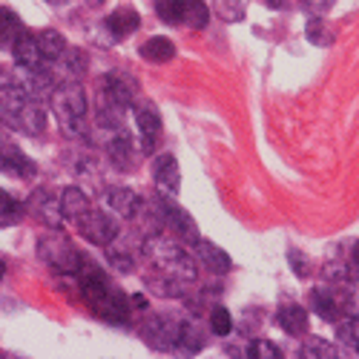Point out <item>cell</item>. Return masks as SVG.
<instances>
[{"label":"cell","mask_w":359,"mask_h":359,"mask_svg":"<svg viewBox=\"0 0 359 359\" xmlns=\"http://www.w3.org/2000/svg\"><path fill=\"white\" fill-rule=\"evenodd\" d=\"M0 170L4 172H12L15 178H32L38 170H35V161L23 156L20 149L6 141V138H0Z\"/></svg>","instance_id":"obj_13"},{"label":"cell","mask_w":359,"mask_h":359,"mask_svg":"<svg viewBox=\"0 0 359 359\" xmlns=\"http://www.w3.org/2000/svg\"><path fill=\"white\" fill-rule=\"evenodd\" d=\"M26 213L35 222L46 224V227H61L64 224V213H61V196L52 190H35L26 201Z\"/></svg>","instance_id":"obj_9"},{"label":"cell","mask_w":359,"mask_h":359,"mask_svg":"<svg viewBox=\"0 0 359 359\" xmlns=\"http://www.w3.org/2000/svg\"><path fill=\"white\" fill-rule=\"evenodd\" d=\"M43 262L52 267L55 273H61V276H78V271L83 267V256L75 250V245L69 242L67 236L61 233H52V236H43L41 238V245H38Z\"/></svg>","instance_id":"obj_3"},{"label":"cell","mask_w":359,"mask_h":359,"mask_svg":"<svg viewBox=\"0 0 359 359\" xmlns=\"http://www.w3.org/2000/svg\"><path fill=\"white\" fill-rule=\"evenodd\" d=\"M276 322L282 325V331H285V334L299 337V334H305V331H308V311H305L302 305L287 302V305H282V308L276 311Z\"/></svg>","instance_id":"obj_17"},{"label":"cell","mask_w":359,"mask_h":359,"mask_svg":"<svg viewBox=\"0 0 359 359\" xmlns=\"http://www.w3.org/2000/svg\"><path fill=\"white\" fill-rule=\"evenodd\" d=\"M290 267H293V273H299V276L308 273V264H305V256L302 253H290Z\"/></svg>","instance_id":"obj_31"},{"label":"cell","mask_w":359,"mask_h":359,"mask_svg":"<svg viewBox=\"0 0 359 359\" xmlns=\"http://www.w3.org/2000/svg\"><path fill=\"white\" fill-rule=\"evenodd\" d=\"M210 4L224 23H238L248 15V0H210Z\"/></svg>","instance_id":"obj_26"},{"label":"cell","mask_w":359,"mask_h":359,"mask_svg":"<svg viewBox=\"0 0 359 359\" xmlns=\"http://www.w3.org/2000/svg\"><path fill=\"white\" fill-rule=\"evenodd\" d=\"M141 57H144V61H149V64H167V61H172V57H175V43L170 38L156 35V38H149L141 46Z\"/></svg>","instance_id":"obj_20"},{"label":"cell","mask_w":359,"mask_h":359,"mask_svg":"<svg viewBox=\"0 0 359 359\" xmlns=\"http://www.w3.org/2000/svg\"><path fill=\"white\" fill-rule=\"evenodd\" d=\"M12 52H15V67H20V69H43V67H49L46 61H43V55H41V49H38V38H35V32H23L18 35V41H15V46H12Z\"/></svg>","instance_id":"obj_12"},{"label":"cell","mask_w":359,"mask_h":359,"mask_svg":"<svg viewBox=\"0 0 359 359\" xmlns=\"http://www.w3.org/2000/svg\"><path fill=\"white\" fill-rule=\"evenodd\" d=\"M210 331L216 334V337H230V331H233V316H230V311L227 308H213L210 311Z\"/></svg>","instance_id":"obj_28"},{"label":"cell","mask_w":359,"mask_h":359,"mask_svg":"<svg viewBox=\"0 0 359 359\" xmlns=\"http://www.w3.org/2000/svg\"><path fill=\"white\" fill-rule=\"evenodd\" d=\"M75 227H78V233L86 238L89 245H95V248H107L112 238L121 233V227H118V219L112 216V213H101V210H89L75 222Z\"/></svg>","instance_id":"obj_6"},{"label":"cell","mask_w":359,"mask_h":359,"mask_svg":"<svg viewBox=\"0 0 359 359\" xmlns=\"http://www.w3.org/2000/svg\"><path fill=\"white\" fill-rule=\"evenodd\" d=\"M248 356H253V359H279L282 351H279L273 342H267V339H256V342L248 348Z\"/></svg>","instance_id":"obj_29"},{"label":"cell","mask_w":359,"mask_h":359,"mask_svg":"<svg viewBox=\"0 0 359 359\" xmlns=\"http://www.w3.org/2000/svg\"><path fill=\"white\" fill-rule=\"evenodd\" d=\"M57 64L64 67V75H67V78L78 81V78L86 72V67H89V57H86L83 49H67L61 57H57Z\"/></svg>","instance_id":"obj_24"},{"label":"cell","mask_w":359,"mask_h":359,"mask_svg":"<svg viewBox=\"0 0 359 359\" xmlns=\"http://www.w3.org/2000/svg\"><path fill=\"white\" fill-rule=\"evenodd\" d=\"M153 182L158 187V196H178L182 190V170H178V161L175 156L164 153V156H156L153 161Z\"/></svg>","instance_id":"obj_10"},{"label":"cell","mask_w":359,"mask_h":359,"mask_svg":"<svg viewBox=\"0 0 359 359\" xmlns=\"http://www.w3.org/2000/svg\"><path fill=\"white\" fill-rule=\"evenodd\" d=\"M196 259L201 262V267H207V271L216 273V276L230 273V267H233L230 253H224V250H222L219 245H213V242H204V238H198V242H196Z\"/></svg>","instance_id":"obj_14"},{"label":"cell","mask_w":359,"mask_h":359,"mask_svg":"<svg viewBox=\"0 0 359 359\" xmlns=\"http://www.w3.org/2000/svg\"><path fill=\"white\" fill-rule=\"evenodd\" d=\"M89 207H93V201L86 198V193L83 190H78V187H67L64 193H61V213H64V222H69V224H75Z\"/></svg>","instance_id":"obj_18"},{"label":"cell","mask_w":359,"mask_h":359,"mask_svg":"<svg viewBox=\"0 0 359 359\" xmlns=\"http://www.w3.org/2000/svg\"><path fill=\"white\" fill-rule=\"evenodd\" d=\"M299 356H305V359H337L339 351L331 342L319 339V337H308L302 342V348H299Z\"/></svg>","instance_id":"obj_25"},{"label":"cell","mask_w":359,"mask_h":359,"mask_svg":"<svg viewBox=\"0 0 359 359\" xmlns=\"http://www.w3.org/2000/svg\"><path fill=\"white\" fill-rule=\"evenodd\" d=\"M182 325H184V319H175L170 313L153 316L144 325V339H147L149 348H156V351H175L178 337H182Z\"/></svg>","instance_id":"obj_8"},{"label":"cell","mask_w":359,"mask_h":359,"mask_svg":"<svg viewBox=\"0 0 359 359\" xmlns=\"http://www.w3.org/2000/svg\"><path fill=\"white\" fill-rule=\"evenodd\" d=\"M156 15L170 26L204 29L210 20V6L204 0H156Z\"/></svg>","instance_id":"obj_5"},{"label":"cell","mask_w":359,"mask_h":359,"mask_svg":"<svg viewBox=\"0 0 359 359\" xmlns=\"http://www.w3.org/2000/svg\"><path fill=\"white\" fill-rule=\"evenodd\" d=\"M130 305H133V308H138V311H144V308H147V296H138V293H135V296H130Z\"/></svg>","instance_id":"obj_33"},{"label":"cell","mask_w":359,"mask_h":359,"mask_svg":"<svg viewBox=\"0 0 359 359\" xmlns=\"http://www.w3.org/2000/svg\"><path fill=\"white\" fill-rule=\"evenodd\" d=\"M104 201L109 207V213L118 216V219H135L141 213V207H144V198L130 187H109Z\"/></svg>","instance_id":"obj_11"},{"label":"cell","mask_w":359,"mask_h":359,"mask_svg":"<svg viewBox=\"0 0 359 359\" xmlns=\"http://www.w3.org/2000/svg\"><path fill=\"white\" fill-rule=\"evenodd\" d=\"M23 29V20L9 6H0V49H12Z\"/></svg>","instance_id":"obj_21"},{"label":"cell","mask_w":359,"mask_h":359,"mask_svg":"<svg viewBox=\"0 0 359 359\" xmlns=\"http://www.w3.org/2000/svg\"><path fill=\"white\" fill-rule=\"evenodd\" d=\"M78 290L83 296V302L89 305L95 316L107 322H127L130 319V299L121 293V287H115L104 271H98L95 264H86L78 271Z\"/></svg>","instance_id":"obj_2"},{"label":"cell","mask_w":359,"mask_h":359,"mask_svg":"<svg viewBox=\"0 0 359 359\" xmlns=\"http://www.w3.org/2000/svg\"><path fill=\"white\" fill-rule=\"evenodd\" d=\"M305 38H308L313 46H334L337 32L331 29V23H325L322 18H311L308 26H305Z\"/></svg>","instance_id":"obj_23"},{"label":"cell","mask_w":359,"mask_h":359,"mask_svg":"<svg viewBox=\"0 0 359 359\" xmlns=\"http://www.w3.org/2000/svg\"><path fill=\"white\" fill-rule=\"evenodd\" d=\"M107 29H109V38L112 41H127L135 29L141 26V15L135 12V9H130V6H124V9H115L109 18H107V23H104Z\"/></svg>","instance_id":"obj_16"},{"label":"cell","mask_w":359,"mask_h":359,"mask_svg":"<svg viewBox=\"0 0 359 359\" xmlns=\"http://www.w3.org/2000/svg\"><path fill=\"white\" fill-rule=\"evenodd\" d=\"M35 38H38V49H41V55H43V61H46L49 67L57 64V57L67 52V41H64V35H61V32H55V29H43V32H38Z\"/></svg>","instance_id":"obj_19"},{"label":"cell","mask_w":359,"mask_h":359,"mask_svg":"<svg viewBox=\"0 0 359 359\" xmlns=\"http://www.w3.org/2000/svg\"><path fill=\"white\" fill-rule=\"evenodd\" d=\"M4 273H6V264H4V259H0V282H4Z\"/></svg>","instance_id":"obj_35"},{"label":"cell","mask_w":359,"mask_h":359,"mask_svg":"<svg viewBox=\"0 0 359 359\" xmlns=\"http://www.w3.org/2000/svg\"><path fill=\"white\" fill-rule=\"evenodd\" d=\"M86 107H89L86 89L78 81H64L49 93V109L64 127L72 124V121H81V118L86 115Z\"/></svg>","instance_id":"obj_4"},{"label":"cell","mask_w":359,"mask_h":359,"mask_svg":"<svg viewBox=\"0 0 359 359\" xmlns=\"http://www.w3.org/2000/svg\"><path fill=\"white\" fill-rule=\"evenodd\" d=\"M337 339H339V348H342L339 353L359 356V316H351L337 327Z\"/></svg>","instance_id":"obj_22"},{"label":"cell","mask_w":359,"mask_h":359,"mask_svg":"<svg viewBox=\"0 0 359 359\" xmlns=\"http://www.w3.org/2000/svg\"><path fill=\"white\" fill-rule=\"evenodd\" d=\"M264 4L271 6V9H285V6L290 4V0H264Z\"/></svg>","instance_id":"obj_34"},{"label":"cell","mask_w":359,"mask_h":359,"mask_svg":"<svg viewBox=\"0 0 359 359\" xmlns=\"http://www.w3.org/2000/svg\"><path fill=\"white\" fill-rule=\"evenodd\" d=\"M141 256L149 264V276L147 285L156 293L172 299V296H184V290L196 282V262L193 256L182 248L164 238L161 233L141 238Z\"/></svg>","instance_id":"obj_1"},{"label":"cell","mask_w":359,"mask_h":359,"mask_svg":"<svg viewBox=\"0 0 359 359\" xmlns=\"http://www.w3.org/2000/svg\"><path fill=\"white\" fill-rule=\"evenodd\" d=\"M46 4H52V6H64V0H46Z\"/></svg>","instance_id":"obj_36"},{"label":"cell","mask_w":359,"mask_h":359,"mask_svg":"<svg viewBox=\"0 0 359 359\" xmlns=\"http://www.w3.org/2000/svg\"><path fill=\"white\" fill-rule=\"evenodd\" d=\"M305 4V9H311V12H319V15H325L327 9L334 6V0H302Z\"/></svg>","instance_id":"obj_30"},{"label":"cell","mask_w":359,"mask_h":359,"mask_svg":"<svg viewBox=\"0 0 359 359\" xmlns=\"http://www.w3.org/2000/svg\"><path fill=\"white\" fill-rule=\"evenodd\" d=\"M351 267H353L356 282H359V242H356V245H353V250H351Z\"/></svg>","instance_id":"obj_32"},{"label":"cell","mask_w":359,"mask_h":359,"mask_svg":"<svg viewBox=\"0 0 359 359\" xmlns=\"http://www.w3.org/2000/svg\"><path fill=\"white\" fill-rule=\"evenodd\" d=\"M23 210H26V207L18 198H12L6 190H0V227L18 224L23 219Z\"/></svg>","instance_id":"obj_27"},{"label":"cell","mask_w":359,"mask_h":359,"mask_svg":"<svg viewBox=\"0 0 359 359\" xmlns=\"http://www.w3.org/2000/svg\"><path fill=\"white\" fill-rule=\"evenodd\" d=\"M158 213H161V227L170 230L175 238L190 242V245L198 242V224L193 222V216L184 210V207H178L172 201V196H161L158 198Z\"/></svg>","instance_id":"obj_7"},{"label":"cell","mask_w":359,"mask_h":359,"mask_svg":"<svg viewBox=\"0 0 359 359\" xmlns=\"http://www.w3.org/2000/svg\"><path fill=\"white\" fill-rule=\"evenodd\" d=\"M135 127H138V141H141V153H153L156 141L161 138V118L153 109H135Z\"/></svg>","instance_id":"obj_15"}]
</instances>
